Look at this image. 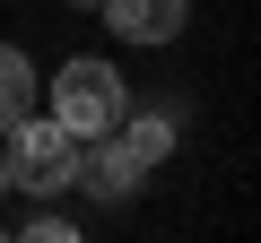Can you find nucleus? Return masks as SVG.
Here are the masks:
<instances>
[{"label":"nucleus","instance_id":"obj_1","mask_svg":"<svg viewBox=\"0 0 261 243\" xmlns=\"http://www.w3.org/2000/svg\"><path fill=\"white\" fill-rule=\"evenodd\" d=\"M44 104H53V122H61V131L87 148V139H105L113 122L130 113V87H122V70H113V61L79 52V61H61V70H53V96H44Z\"/></svg>","mask_w":261,"mask_h":243},{"label":"nucleus","instance_id":"obj_2","mask_svg":"<svg viewBox=\"0 0 261 243\" xmlns=\"http://www.w3.org/2000/svg\"><path fill=\"white\" fill-rule=\"evenodd\" d=\"M0 165H9V183H18V191L53 200V191H70V183H79V139L61 131L53 113H27V122H9V131H0Z\"/></svg>","mask_w":261,"mask_h":243},{"label":"nucleus","instance_id":"obj_3","mask_svg":"<svg viewBox=\"0 0 261 243\" xmlns=\"http://www.w3.org/2000/svg\"><path fill=\"white\" fill-rule=\"evenodd\" d=\"M96 9H105V26L122 44H174L183 18H192V0H96Z\"/></svg>","mask_w":261,"mask_h":243},{"label":"nucleus","instance_id":"obj_4","mask_svg":"<svg viewBox=\"0 0 261 243\" xmlns=\"http://www.w3.org/2000/svg\"><path fill=\"white\" fill-rule=\"evenodd\" d=\"M79 183H87L96 200H113V208H122V200L140 191L148 174H140V157H130V148H122V139L105 131V139H96V157H79Z\"/></svg>","mask_w":261,"mask_h":243},{"label":"nucleus","instance_id":"obj_5","mask_svg":"<svg viewBox=\"0 0 261 243\" xmlns=\"http://www.w3.org/2000/svg\"><path fill=\"white\" fill-rule=\"evenodd\" d=\"M113 139L140 157V174H157V165L174 157V139H183V122H174V113H157V104H140V113H122V122H113Z\"/></svg>","mask_w":261,"mask_h":243},{"label":"nucleus","instance_id":"obj_6","mask_svg":"<svg viewBox=\"0 0 261 243\" xmlns=\"http://www.w3.org/2000/svg\"><path fill=\"white\" fill-rule=\"evenodd\" d=\"M35 96H44V87H35V61H27L18 44H0V131H9V122H27Z\"/></svg>","mask_w":261,"mask_h":243},{"label":"nucleus","instance_id":"obj_7","mask_svg":"<svg viewBox=\"0 0 261 243\" xmlns=\"http://www.w3.org/2000/svg\"><path fill=\"white\" fill-rule=\"evenodd\" d=\"M9 243H87V234H79L70 217H35V226H27V234H9Z\"/></svg>","mask_w":261,"mask_h":243},{"label":"nucleus","instance_id":"obj_8","mask_svg":"<svg viewBox=\"0 0 261 243\" xmlns=\"http://www.w3.org/2000/svg\"><path fill=\"white\" fill-rule=\"evenodd\" d=\"M70 9H96V0H70Z\"/></svg>","mask_w":261,"mask_h":243},{"label":"nucleus","instance_id":"obj_9","mask_svg":"<svg viewBox=\"0 0 261 243\" xmlns=\"http://www.w3.org/2000/svg\"><path fill=\"white\" fill-rule=\"evenodd\" d=\"M0 191H9V165H0Z\"/></svg>","mask_w":261,"mask_h":243},{"label":"nucleus","instance_id":"obj_10","mask_svg":"<svg viewBox=\"0 0 261 243\" xmlns=\"http://www.w3.org/2000/svg\"><path fill=\"white\" fill-rule=\"evenodd\" d=\"M0 243H9V234H0Z\"/></svg>","mask_w":261,"mask_h":243}]
</instances>
